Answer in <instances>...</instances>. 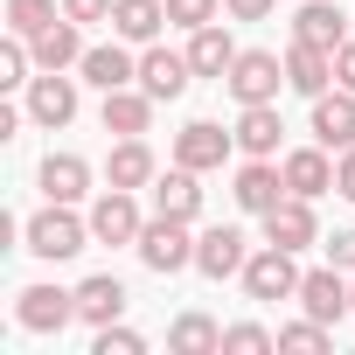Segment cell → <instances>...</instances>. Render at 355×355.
Listing matches in <instances>:
<instances>
[{"instance_id": "cell-1", "label": "cell", "mask_w": 355, "mask_h": 355, "mask_svg": "<svg viewBox=\"0 0 355 355\" xmlns=\"http://www.w3.org/2000/svg\"><path fill=\"white\" fill-rule=\"evenodd\" d=\"M91 244V216H77V202H49L21 223V251H35L42 265H63Z\"/></svg>"}, {"instance_id": "cell-2", "label": "cell", "mask_w": 355, "mask_h": 355, "mask_svg": "<svg viewBox=\"0 0 355 355\" xmlns=\"http://www.w3.org/2000/svg\"><path fill=\"white\" fill-rule=\"evenodd\" d=\"M132 251H139V265L160 272V279H174V272L196 265V237H189V223H182V216H160V209L146 216V230H139Z\"/></svg>"}, {"instance_id": "cell-3", "label": "cell", "mask_w": 355, "mask_h": 355, "mask_svg": "<svg viewBox=\"0 0 355 355\" xmlns=\"http://www.w3.org/2000/svg\"><path fill=\"white\" fill-rule=\"evenodd\" d=\"M279 84H286V63H279L272 49H237V63H230V77H223V91H230L237 105H279Z\"/></svg>"}, {"instance_id": "cell-4", "label": "cell", "mask_w": 355, "mask_h": 355, "mask_svg": "<svg viewBox=\"0 0 355 355\" xmlns=\"http://www.w3.org/2000/svg\"><path fill=\"white\" fill-rule=\"evenodd\" d=\"M293 258H300V251H279V244L251 251L244 293H251V300H300V265H293Z\"/></svg>"}, {"instance_id": "cell-5", "label": "cell", "mask_w": 355, "mask_h": 355, "mask_svg": "<svg viewBox=\"0 0 355 355\" xmlns=\"http://www.w3.org/2000/svg\"><path fill=\"white\" fill-rule=\"evenodd\" d=\"M189 84H196V63H189V49H160V42H146V56H139V91H146V98L174 105Z\"/></svg>"}, {"instance_id": "cell-6", "label": "cell", "mask_w": 355, "mask_h": 355, "mask_svg": "<svg viewBox=\"0 0 355 355\" xmlns=\"http://www.w3.org/2000/svg\"><path fill=\"white\" fill-rule=\"evenodd\" d=\"M230 153H237V132H223L216 119H189L182 132H174V160H182V167H196V174L223 167Z\"/></svg>"}, {"instance_id": "cell-7", "label": "cell", "mask_w": 355, "mask_h": 355, "mask_svg": "<svg viewBox=\"0 0 355 355\" xmlns=\"http://www.w3.org/2000/svg\"><path fill=\"white\" fill-rule=\"evenodd\" d=\"M139 230H146V216H139L132 189H105L91 202V244H139Z\"/></svg>"}, {"instance_id": "cell-8", "label": "cell", "mask_w": 355, "mask_h": 355, "mask_svg": "<svg viewBox=\"0 0 355 355\" xmlns=\"http://www.w3.org/2000/svg\"><path fill=\"white\" fill-rule=\"evenodd\" d=\"M15 320H21L28 334H63V327L77 320V293H63V286H21Z\"/></svg>"}, {"instance_id": "cell-9", "label": "cell", "mask_w": 355, "mask_h": 355, "mask_svg": "<svg viewBox=\"0 0 355 355\" xmlns=\"http://www.w3.org/2000/svg\"><path fill=\"white\" fill-rule=\"evenodd\" d=\"M244 265H251V251H244L237 223H216V230L196 237V272L202 279H244Z\"/></svg>"}, {"instance_id": "cell-10", "label": "cell", "mask_w": 355, "mask_h": 355, "mask_svg": "<svg viewBox=\"0 0 355 355\" xmlns=\"http://www.w3.org/2000/svg\"><path fill=\"white\" fill-rule=\"evenodd\" d=\"M300 306L313 313V320H341V313H355V293H348V272L341 265H320V272H300Z\"/></svg>"}, {"instance_id": "cell-11", "label": "cell", "mask_w": 355, "mask_h": 355, "mask_svg": "<svg viewBox=\"0 0 355 355\" xmlns=\"http://www.w3.org/2000/svg\"><path fill=\"white\" fill-rule=\"evenodd\" d=\"M265 244H279V251H306V244H320V216H313V202H306V196H286L279 209H265Z\"/></svg>"}, {"instance_id": "cell-12", "label": "cell", "mask_w": 355, "mask_h": 355, "mask_svg": "<svg viewBox=\"0 0 355 355\" xmlns=\"http://www.w3.org/2000/svg\"><path fill=\"white\" fill-rule=\"evenodd\" d=\"M230 196H237V209H244V216H265V209H279L293 189H286V167H272V160H244Z\"/></svg>"}, {"instance_id": "cell-13", "label": "cell", "mask_w": 355, "mask_h": 355, "mask_svg": "<svg viewBox=\"0 0 355 355\" xmlns=\"http://www.w3.org/2000/svg\"><path fill=\"white\" fill-rule=\"evenodd\" d=\"M28 119L35 125H70L77 119V77H63V70H42L35 84H28Z\"/></svg>"}, {"instance_id": "cell-14", "label": "cell", "mask_w": 355, "mask_h": 355, "mask_svg": "<svg viewBox=\"0 0 355 355\" xmlns=\"http://www.w3.org/2000/svg\"><path fill=\"white\" fill-rule=\"evenodd\" d=\"M153 209H160V216L196 223V216H202V174H196V167H182V160H174L167 174H153Z\"/></svg>"}, {"instance_id": "cell-15", "label": "cell", "mask_w": 355, "mask_h": 355, "mask_svg": "<svg viewBox=\"0 0 355 355\" xmlns=\"http://www.w3.org/2000/svg\"><path fill=\"white\" fill-rule=\"evenodd\" d=\"M313 139L327 146V153H341V146H355V91H320L313 98Z\"/></svg>"}, {"instance_id": "cell-16", "label": "cell", "mask_w": 355, "mask_h": 355, "mask_svg": "<svg viewBox=\"0 0 355 355\" xmlns=\"http://www.w3.org/2000/svg\"><path fill=\"white\" fill-rule=\"evenodd\" d=\"M77 77L98 91H125V84H139V56H125V42H98V49H84Z\"/></svg>"}, {"instance_id": "cell-17", "label": "cell", "mask_w": 355, "mask_h": 355, "mask_svg": "<svg viewBox=\"0 0 355 355\" xmlns=\"http://www.w3.org/2000/svg\"><path fill=\"white\" fill-rule=\"evenodd\" d=\"M153 105L160 98H146L139 84H125V91H105V132H119V139H139V132H153Z\"/></svg>"}, {"instance_id": "cell-18", "label": "cell", "mask_w": 355, "mask_h": 355, "mask_svg": "<svg viewBox=\"0 0 355 355\" xmlns=\"http://www.w3.org/2000/svg\"><path fill=\"white\" fill-rule=\"evenodd\" d=\"M279 167H286V189H293V196H306V202L334 189V160H327V146H320V139H313V146H293Z\"/></svg>"}, {"instance_id": "cell-19", "label": "cell", "mask_w": 355, "mask_h": 355, "mask_svg": "<svg viewBox=\"0 0 355 355\" xmlns=\"http://www.w3.org/2000/svg\"><path fill=\"white\" fill-rule=\"evenodd\" d=\"M230 132H237V153H251V160H272L286 125H279V105H237V125H230Z\"/></svg>"}, {"instance_id": "cell-20", "label": "cell", "mask_w": 355, "mask_h": 355, "mask_svg": "<svg viewBox=\"0 0 355 355\" xmlns=\"http://www.w3.org/2000/svg\"><path fill=\"white\" fill-rule=\"evenodd\" d=\"M35 182H42L49 202H84V196H91V160H84V153H49Z\"/></svg>"}, {"instance_id": "cell-21", "label": "cell", "mask_w": 355, "mask_h": 355, "mask_svg": "<svg viewBox=\"0 0 355 355\" xmlns=\"http://www.w3.org/2000/svg\"><path fill=\"white\" fill-rule=\"evenodd\" d=\"M293 42L341 49V42H348V15H341V8H327V0H300V15H293Z\"/></svg>"}, {"instance_id": "cell-22", "label": "cell", "mask_w": 355, "mask_h": 355, "mask_svg": "<svg viewBox=\"0 0 355 355\" xmlns=\"http://www.w3.org/2000/svg\"><path fill=\"white\" fill-rule=\"evenodd\" d=\"M189 63H196V77H230V63H237V42H230V28L223 21H209V28H189Z\"/></svg>"}, {"instance_id": "cell-23", "label": "cell", "mask_w": 355, "mask_h": 355, "mask_svg": "<svg viewBox=\"0 0 355 355\" xmlns=\"http://www.w3.org/2000/svg\"><path fill=\"white\" fill-rule=\"evenodd\" d=\"M286 84H293L300 98H320V91L334 84V49H313V42H293V49H286Z\"/></svg>"}, {"instance_id": "cell-24", "label": "cell", "mask_w": 355, "mask_h": 355, "mask_svg": "<svg viewBox=\"0 0 355 355\" xmlns=\"http://www.w3.org/2000/svg\"><path fill=\"white\" fill-rule=\"evenodd\" d=\"M153 174H160V167H153V146H146V139H119L112 160H105V182H112V189H132V196L153 189Z\"/></svg>"}, {"instance_id": "cell-25", "label": "cell", "mask_w": 355, "mask_h": 355, "mask_svg": "<svg viewBox=\"0 0 355 355\" xmlns=\"http://www.w3.org/2000/svg\"><path fill=\"white\" fill-rule=\"evenodd\" d=\"M160 28H167V0H119L112 8V35L119 42H160Z\"/></svg>"}, {"instance_id": "cell-26", "label": "cell", "mask_w": 355, "mask_h": 355, "mask_svg": "<svg viewBox=\"0 0 355 355\" xmlns=\"http://www.w3.org/2000/svg\"><path fill=\"white\" fill-rule=\"evenodd\" d=\"M77 28H84V21H70V15H63L56 28H42V35L28 42V49H35V70H77V63H84V35H77Z\"/></svg>"}, {"instance_id": "cell-27", "label": "cell", "mask_w": 355, "mask_h": 355, "mask_svg": "<svg viewBox=\"0 0 355 355\" xmlns=\"http://www.w3.org/2000/svg\"><path fill=\"white\" fill-rule=\"evenodd\" d=\"M119 313H125V286H119L112 272H98V279L77 286V320H84V327H112Z\"/></svg>"}, {"instance_id": "cell-28", "label": "cell", "mask_w": 355, "mask_h": 355, "mask_svg": "<svg viewBox=\"0 0 355 355\" xmlns=\"http://www.w3.org/2000/svg\"><path fill=\"white\" fill-rule=\"evenodd\" d=\"M167 355H223V327L209 313H182L167 327Z\"/></svg>"}, {"instance_id": "cell-29", "label": "cell", "mask_w": 355, "mask_h": 355, "mask_svg": "<svg viewBox=\"0 0 355 355\" xmlns=\"http://www.w3.org/2000/svg\"><path fill=\"white\" fill-rule=\"evenodd\" d=\"M63 21V8H56V0H8V35H42V28H56Z\"/></svg>"}, {"instance_id": "cell-30", "label": "cell", "mask_w": 355, "mask_h": 355, "mask_svg": "<svg viewBox=\"0 0 355 355\" xmlns=\"http://www.w3.org/2000/svg\"><path fill=\"white\" fill-rule=\"evenodd\" d=\"M28 70H35V49H28V35H8V42H0V91H21V84H35Z\"/></svg>"}, {"instance_id": "cell-31", "label": "cell", "mask_w": 355, "mask_h": 355, "mask_svg": "<svg viewBox=\"0 0 355 355\" xmlns=\"http://www.w3.org/2000/svg\"><path fill=\"white\" fill-rule=\"evenodd\" d=\"M272 348H279V334H272V327H258V320L223 327V355H272Z\"/></svg>"}, {"instance_id": "cell-32", "label": "cell", "mask_w": 355, "mask_h": 355, "mask_svg": "<svg viewBox=\"0 0 355 355\" xmlns=\"http://www.w3.org/2000/svg\"><path fill=\"white\" fill-rule=\"evenodd\" d=\"M279 348H286V355H320V348H327V320H313V313H306V320L279 327Z\"/></svg>"}, {"instance_id": "cell-33", "label": "cell", "mask_w": 355, "mask_h": 355, "mask_svg": "<svg viewBox=\"0 0 355 355\" xmlns=\"http://www.w3.org/2000/svg\"><path fill=\"white\" fill-rule=\"evenodd\" d=\"M91 355H146V334H132V327H119V320H112V327H98V334H91Z\"/></svg>"}, {"instance_id": "cell-34", "label": "cell", "mask_w": 355, "mask_h": 355, "mask_svg": "<svg viewBox=\"0 0 355 355\" xmlns=\"http://www.w3.org/2000/svg\"><path fill=\"white\" fill-rule=\"evenodd\" d=\"M223 0H167V28H209Z\"/></svg>"}, {"instance_id": "cell-35", "label": "cell", "mask_w": 355, "mask_h": 355, "mask_svg": "<svg viewBox=\"0 0 355 355\" xmlns=\"http://www.w3.org/2000/svg\"><path fill=\"white\" fill-rule=\"evenodd\" d=\"M327 244V265H341L348 279H355V230H334V237H320Z\"/></svg>"}, {"instance_id": "cell-36", "label": "cell", "mask_w": 355, "mask_h": 355, "mask_svg": "<svg viewBox=\"0 0 355 355\" xmlns=\"http://www.w3.org/2000/svg\"><path fill=\"white\" fill-rule=\"evenodd\" d=\"M112 8H119V0H63V15L84 21V28H91V21H112Z\"/></svg>"}, {"instance_id": "cell-37", "label": "cell", "mask_w": 355, "mask_h": 355, "mask_svg": "<svg viewBox=\"0 0 355 355\" xmlns=\"http://www.w3.org/2000/svg\"><path fill=\"white\" fill-rule=\"evenodd\" d=\"M334 196H348V202H355V146H341V153H334Z\"/></svg>"}, {"instance_id": "cell-38", "label": "cell", "mask_w": 355, "mask_h": 355, "mask_svg": "<svg viewBox=\"0 0 355 355\" xmlns=\"http://www.w3.org/2000/svg\"><path fill=\"white\" fill-rule=\"evenodd\" d=\"M272 8H279V0H223V15H230V21H265Z\"/></svg>"}, {"instance_id": "cell-39", "label": "cell", "mask_w": 355, "mask_h": 355, "mask_svg": "<svg viewBox=\"0 0 355 355\" xmlns=\"http://www.w3.org/2000/svg\"><path fill=\"white\" fill-rule=\"evenodd\" d=\"M334 84H341V91H355V35L334 49Z\"/></svg>"}, {"instance_id": "cell-40", "label": "cell", "mask_w": 355, "mask_h": 355, "mask_svg": "<svg viewBox=\"0 0 355 355\" xmlns=\"http://www.w3.org/2000/svg\"><path fill=\"white\" fill-rule=\"evenodd\" d=\"M348 293H355V279H348Z\"/></svg>"}]
</instances>
